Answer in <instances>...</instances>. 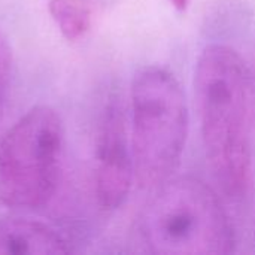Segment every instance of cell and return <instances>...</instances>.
I'll use <instances>...</instances> for the list:
<instances>
[{
    "instance_id": "obj_2",
    "label": "cell",
    "mask_w": 255,
    "mask_h": 255,
    "mask_svg": "<svg viewBox=\"0 0 255 255\" xmlns=\"http://www.w3.org/2000/svg\"><path fill=\"white\" fill-rule=\"evenodd\" d=\"M130 100L134 179L154 190L172 178L182 158L188 134L185 93L173 73L149 66L134 75Z\"/></svg>"
},
{
    "instance_id": "obj_1",
    "label": "cell",
    "mask_w": 255,
    "mask_h": 255,
    "mask_svg": "<svg viewBox=\"0 0 255 255\" xmlns=\"http://www.w3.org/2000/svg\"><path fill=\"white\" fill-rule=\"evenodd\" d=\"M194 90L211 175L226 197L242 200L253 184L250 78L242 57L223 43L205 46Z\"/></svg>"
},
{
    "instance_id": "obj_3",
    "label": "cell",
    "mask_w": 255,
    "mask_h": 255,
    "mask_svg": "<svg viewBox=\"0 0 255 255\" xmlns=\"http://www.w3.org/2000/svg\"><path fill=\"white\" fill-rule=\"evenodd\" d=\"M157 190L142 220V236L152 253H233L235 235L229 217L217 194L205 182L193 176L170 178Z\"/></svg>"
},
{
    "instance_id": "obj_5",
    "label": "cell",
    "mask_w": 255,
    "mask_h": 255,
    "mask_svg": "<svg viewBox=\"0 0 255 255\" xmlns=\"http://www.w3.org/2000/svg\"><path fill=\"white\" fill-rule=\"evenodd\" d=\"M133 178V154L126 118L120 99L111 97L102 112L96 143L94 190L100 208L118 209L130 193Z\"/></svg>"
},
{
    "instance_id": "obj_6",
    "label": "cell",
    "mask_w": 255,
    "mask_h": 255,
    "mask_svg": "<svg viewBox=\"0 0 255 255\" xmlns=\"http://www.w3.org/2000/svg\"><path fill=\"white\" fill-rule=\"evenodd\" d=\"M66 239L45 223L28 218L0 220V255H61Z\"/></svg>"
},
{
    "instance_id": "obj_4",
    "label": "cell",
    "mask_w": 255,
    "mask_h": 255,
    "mask_svg": "<svg viewBox=\"0 0 255 255\" xmlns=\"http://www.w3.org/2000/svg\"><path fill=\"white\" fill-rule=\"evenodd\" d=\"M64 131L49 106H34L0 140V202L12 209H39L54 196Z\"/></svg>"
},
{
    "instance_id": "obj_8",
    "label": "cell",
    "mask_w": 255,
    "mask_h": 255,
    "mask_svg": "<svg viewBox=\"0 0 255 255\" xmlns=\"http://www.w3.org/2000/svg\"><path fill=\"white\" fill-rule=\"evenodd\" d=\"M12 76V48L7 37L0 33V123L4 115Z\"/></svg>"
},
{
    "instance_id": "obj_7",
    "label": "cell",
    "mask_w": 255,
    "mask_h": 255,
    "mask_svg": "<svg viewBox=\"0 0 255 255\" xmlns=\"http://www.w3.org/2000/svg\"><path fill=\"white\" fill-rule=\"evenodd\" d=\"M48 9L67 40L84 37L93 25V0H49Z\"/></svg>"
},
{
    "instance_id": "obj_9",
    "label": "cell",
    "mask_w": 255,
    "mask_h": 255,
    "mask_svg": "<svg viewBox=\"0 0 255 255\" xmlns=\"http://www.w3.org/2000/svg\"><path fill=\"white\" fill-rule=\"evenodd\" d=\"M172 3L178 10H185L188 7V4L191 3V0H172Z\"/></svg>"
}]
</instances>
